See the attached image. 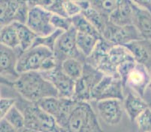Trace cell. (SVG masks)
Here are the masks:
<instances>
[{"mask_svg": "<svg viewBox=\"0 0 151 132\" xmlns=\"http://www.w3.org/2000/svg\"><path fill=\"white\" fill-rule=\"evenodd\" d=\"M6 85L15 89L22 98L30 102L36 103L47 97H59L56 88L40 71L21 73L14 81Z\"/></svg>", "mask_w": 151, "mask_h": 132, "instance_id": "1", "label": "cell"}, {"mask_svg": "<svg viewBox=\"0 0 151 132\" xmlns=\"http://www.w3.org/2000/svg\"><path fill=\"white\" fill-rule=\"evenodd\" d=\"M53 50L45 47L33 46L18 56L17 69L19 74L29 71H46L58 66Z\"/></svg>", "mask_w": 151, "mask_h": 132, "instance_id": "2", "label": "cell"}, {"mask_svg": "<svg viewBox=\"0 0 151 132\" xmlns=\"http://www.w3.org/2000/svg\"><path fill=\"white\" fill-rule=\"evenodd\" d=\"M90 101H78L71 110L65 126V131H102L96 113Z\"/></svg>", "mask_w": 151, "mask_h": 132, "instance_id": "3", "label": "cell"}, {"mask_svg": "<svg viewBox=\"0 0 151 132\" xmlns=\"http://www.w3.org/2000/svg\"><path fill=\"white\" fill-rule=\"evenodd\" d=\"M20 107H22V109H20L25 117V131H63L56 119L44 110L37 103L23 99Z\"/></svg>", "mask_w": 151, "mask_h": 132, "instance_id": "4", "label": "cell"}, {"mask_svg": "<svg viewBox=\"0 0 151 132\" xmlns=\"http://www.w3.org/2000/svg\"><path fill=\"white\" fill-rule=\"evenodd\" d=\"M77 100L68 98L53 96L41 99L36 102L47 113L51 115L58 126L63 131H65L67 120L77 103Z\"/></svg>", "mask_w": 151, "mask_h": 132, "instance_id": "5", "label": "cell"}, {"mask_svg": "<svg viewBox=\"0 0 151 132\" xmlns=\"http://www.w3.org/2000/svg\"><path fill=\"white\" fill-rule=\"evenodd\" d=\"M105 74L100 70L85 62L83 74L75 81L73 98L77 101H91L92 93Z\"/></svg>", "mask_w": 151, "mask_h": 132, "instance_id": "6", "label": "cell"}, {"mask_svg": "<svg viewBox=\"0 0 151 132\" xmlns=\"http://www.w3.org/2000/svg\"><path fill=\"white\" fill-rule=\"evenodd\" d=\"M77 33L78 31L72 26L68 30L63 32L57 39L53 53L59 65L68 58H76L83 62H86V58L81 53L77 45Z\"/></svg>", "mask_w": 151, "mask_h": 132, "instance_id": "7", "label": "cell"}, {"mask_svg": "<svg viewBox=\"0 0 151 132\" xmlns=\"http://www.w3.org/2000/svg\"><path fill=\"white\" fill-rule=\"evenodd\" d=\"M130 60H134V58L124 46L114 45L109 51L100 59L96 68L105 74L118 77V68L122 63Z\"/></svg>", "mask_w": 151, "mask_h": 132, "instance_id": "8", "label": "cell"}, {"mask_svg": "<svg viewBox=\"0 0 151 132\" xmlns=\"http://www.w3.org/2000/svg\"><path fill=\"white\" fill-rule=\"evenodd\" d=\"M125 89L121 80L111 75L105 74L98 84L95 86L92 93L91 101L110 98L120 99L123 101Z\"/></svg>", "mask_w": 151, "mask_h": 132, "instance_id": "9", "label": "cell"}, {"mask_svg": "<svg viewBox=\"0 0 151 132\" xmlns=\"http://www.w3.org/2000/svg\"><path fill=\"white\" fill-rule=\"evenodd\" d=\"M102 38L113 45H123L131 41L143 38L134 24L117 26L108 22L101 34Z\"/></svg>", "mask_w": 151, "mask_h": 132, "instance_id": "10", "label": "cell"}, {"mask_svg": "<svg viewBox=\"0 0 151 132\" xmlns=\"http://www.w3.org/2000/svg\"><path fill=\"white\" fill-rule=\"evenodd\" d=\"M52 14V12L40 5L31 6L26 23L38 36L50 35L56 30L51 23Z\"/></svg>", "mask_w": 151, "mask_h": 132, "instance_id": "11", "label": "cell"}, {"mask_svg": "<svg viewBox=\"0 0 151 132\" xmlns=\"http://www.w3.org/2000/svg\"><path fill=\"white\" fill-rule=\"evenodd\" d=\"M22 52L20 48L12 49L1 44V83L3 85L13 82L19 77L20 74L17 69L18 56Z\"/></svg>", "mask_w": 151, "mask_h": 132, "instance_id": "12", "label": "cell"}, {"mask_svg": "<svg viewBox=\"0 0 151 132\" xmlns=\"http://www.w3.org/2000/svg\"><path fill=\"white\" fill-rule=\"evenodd\" d=\"M41 73L56 88L58 92L59 97L73 98L75 81L62 70L60 65L49 71H42Z\"/></svg>", "mask_w": 151, "mask_h": 132, "instance_id": "13", "label": "cell"}, {"mask_svg": "<svg viewBox=\"0 0 151 132\" xmlns=\"http://www.w3.org/2000/svg\"><path fill=\"white\" fill-rule=\"evenodd\" d=\"M151 81V71L146 66L136 62L126 80V87L144 98Z\"/></svg>", "mask_w": 151, "mask_h": 132, "instance_id": "14", "label": "cell"}, {"mask_svg": "<svg viewBox=\"0 0 151 132\" xmlns=\"http://www.w3.org/2000/svg\"><path fill=\"white\" fill-rule=\"evenodd\" d=\"M120 99H104L96 101V107L101 119L109 126H116L123 119V109Z\"/></svg>", "mask_w": 151, "mask_h": 132, "instance_id": "15", "label": "cell"}, {"mask_svg": "<svg viewBox=\"0 0 151 132\" xmlns=\"http://www.w3.org/2000/svg\"><path fill=\"white\" fill-rule=\"evenodd\" d=\"M123 46L129 51L136 62L144 65L151 71V40L141 38Z\"/></svg>", "mask_w": 151, "mask_h": 132, "instance_id": "16", "label": "cell"}, {"mask_svg": "<svg viewBox=\"0 0 151 132\" xmlns=\"http://www.w3.org/2000/svg\"><path fill=\"white\" fill-rule=\"evenodd\" d=\"M133 24L138 29L143 38L151 40V12L132 2Z\"/></svg>", "mask_w": 151, "mask_h": 132, "instance_id": "17", "label": "cell"}, {"mask_svg": "<svg viewBox=\"0 0 151 132\" xmlns=\"http://www.w3.org/2000/svg\"><path fill=\"white\" fill-rule=\"evenodd\" d=\"M124 109L132 122L136 120L138 116L148 107V104L132 90L129 89L123 100Z\"/></svg>", "mask_w": 151, "mask_h": 132, "instance_id": "18", "label": "cell"}, {"mask_svg": "<svg viewBox=\"0 0 151 132\" xmlns=\"http://www.w3.org/2000/svg\"><path fill=\"white\" fill-rule=\"evenodd\" d=\"M109 21L117 26L133 24V9L130 0H122L109 16Z\"/></svg>", "mask_w": 151, "mask_h": 132, "instance_id": "19", "label": "cell"}, {"mask_svg": "<svg viewBox=\"0 0 151 132\" xmlns=\"http://www.w3.org/2000/svg\"><path fill=\"white\" fill-rule=\"evenodd\" d=\"M12 23L17 30L20 42V49L22 51L27 50L33 46L35 38L38 35L27 26V23L17 21H14Z\"/></svg>", "mask_w": 151, "mask_h": 132, "instance_id": "20", "label": "cell"}, {"mask_svg": "<svg viewBox=\"0 0 151 132\" xmlns=\"http://www.w3.org/2000/svg\"><path fill=\"white\" fill-rule=\"evenodd\" d=\"M102 38L93 36V35L84 34V33H77V45L81 51V53L86 58L89 57L94 51L95 48L96 47L99 41Z\"/></svg>", "mask_w": 151, "mask_h": 132, "instance_id": "21", "label": "cell"}, {"mask_svg": "<svg viewBox=\"0 0 151 132\" xmlns=\"http://www.w3.org/2000/svg\"><path fill=\"white\" fill-rule=\"evenodd\" d=\"M0 30L1 44L12 49L20 48L18 35L13 23L2 26Z\"/></svg>", "mask_w": 151, "mask_h": 132, "instance_id": "22", "label": "cell"}, {"mask_svg": "<svg viewBox=\"0 0 151 132\" xmlns=\"http://www.w3.org/2000/svg\"><path fill=\"white\" fill-rule=\"evenodd\" d=\"M23 0H1V27L14 21L15 14Z\"/></svg>", "mask_w": 151, "mask_h": 132, "instance_id": "23", "label": "cell"}, {"mask_svg": "<svg viewBox=\"0 0 151 132\" xmlns=\"http://www.w3.org/2000/svg\"><path fill=\"white\" fill-rule=\"evenodd\" d=\"M83 62L76 58H68L60 64L62 70L71 79L76 81L83 74Z\"/></svg>", "mask_w": 151, "mask_h": 132, "instance_id": "24", "label": "cell"}, {"mask_svg": "<svg viewBox=\"0 0 151 132\" xmlns=\"http://www.w3.org/2000/svg\"><path fill=\"white\" fill-rule=\"evenodd\" d=\"M71 18L73 27L76 29L78 32L88 34V35H93L98 38H102L101 33L86 18V16L82 13L72 16Z\"/></svg>", "mask_w": 151, "mask_h": 132, "instance_id": "25", "label": "cell"}, {"mask_svg": "<svg viewBox=\"0 0 151 132\" xmlns=\"http://www.w3.org/2000/svg\"><path fill=\"white\" fill-rule=\"evenodd\" d=\"M81 13L97 29V30L101 34H102L107 24L109 22V17L106 15L103 14L102 13L95 9L93 7H90V8L83 11Z\"/></svg>", "mask_w": 151, "mask_h": 132, "instance_id": "26", "label": "cell"}, {"mask_svg": "<svg viewBox=\"0 0 151 132\" xmlns=\"http://www.w3.org/2000/svg\"><path fill=\"white\" fill-rule=\"evenodd\" d=\"M5 119L9 121L14 128L16 131H25V117L21 110L15 104L5 116Z\"/></svg>", "mask_w": 151, "mask_h": 132, "instance_id": "27", "label": "cell"}, {"mask_svg": "<svg viewBox=\"0 0 151 132\" xmlns=\"http://www.w3.org/2000/svg\"><path fill=\"white\" fill-rule=\"evenodd\" d=\"M91 6L109 17L122 0H90Z\"/></svg>", "mask_w": 151, "mask_h": 132, "instance_id": "28", "label": "cell"}, {"mask_svg": "<svg viewBox=\"0 0 151 132\" xmlns=\"http://www.w3.org/2000/svg\"><path fill=\"white\" fill-rule=\"evenodd\" d=\"M63 32L64 31H63V30L56 29L50 35H45V36H37L33 44V46L45 47L49 48L53 51L56 42Z\"/></svg>", "mask_w": 151, "mask_h": 132, "instance_id": "29", "label": "cell"}, {"mask_svg": "<svg viewBox=\"0 0 151 132\" xmlns=\"http://www.w3.org/2000/svg\"><path fill=\"white\" fill-rule=\"evenodd\" d=\"M138 130L142 132H151V109L149 107H147L137 118Z\"/></svg>", "mask_w": 151, "mask_h": 132, "instance_id": "30", "label": "cell"}, {"mask_svg": "<svg viewBox=\"0 0 151 132\" xmlns=\"http://www.w3.org/2000/svg\"><path fill=\"white\" fill-rule=\"evenodd\" d=\"M51 23L56 29H60L64 32L68 30L73 26L71 17L57 14H52Z\"/></svg>", "mask_w": 151, "mask_h": 132, "instance_id": "31", "label": "cell"}, {"mask_svg": "<svg viewBox=\"0 0 151 132\" xmlns=\"http://www.w3.org/2000/svg\"><path fill=\"white\" fill-rule=\"evenodd\" d=\"M17 99L12 97H1L0 99V119L5 117L12 107L17 104Z\"/></svg>", "mask_w": 151, "mask_h": 132, "instance_id": "32", "label": "cell"}, {"mask_svg": "<svg viewBox=\"0 0 151 132\" xmlns=\"http://www.w3.org/2000/svg\"><path fill=\"white\" fill-rule=\"evenodd\" d=\"M63 8L67 16L72 17L81 13V9L76 2L70 0H63Z\"/></svg>", "mask_w": 151, "mask_h": 132, "instance_id": "33", "label": "cell"}, {"mask_svg": "<svg viewBox=\"0 0 151 132\" xmlns=\"http://www.w3.org/2000/svg\"><path fill=\"white\" fill-rule=\"evenodd\" d=\"M0 131L1 132H11V131H16L14 128L13 127L12 124L7 120L5 118L1 119L0 122Z\"/></svg>", "mask_w": 151, "mask_h": 132, "instance_id": "34", "label": "cell"}, {"mask_svg": "<svg viewBox=\"0 0 151 132\" xmlns=\"http://www.w3.org/2000/svg\"><path fill=\"white\" fill-rule=\"evenodd\" d=\"M134 5L151 12V0H130Z\"/></svg>", "mask_w": 151, "mask_h": 132, "instance_id": "35", "label": "cell"}, {"mask_svg": "<svg viewBox=\"0 0 151 132\" xmlns=\"http://www.w3.org/2000/svg\"><path fill=\"white\" fill-rule=\"evenodd\" d=\"M70 1H73V2H78V1H81V0H70Z\"/></svg>", "mask_w": 151, "mask_h": 132, "instance_id": "36", "label": "cell"}, {"mask_svg": "<svg viewBox=\"0 0 151 132\" xmlns=\"http://www.w3.org/2000/svg\"><path fill=\"white\" fill-rule=\"evenodd\" d=\"M149 88H150V89H151V81H150V85H149Z\"/></svg>", "mask_w": 151, "mask_h": 132, "instance_id": "37", "label": "cell"}]
</instances>
